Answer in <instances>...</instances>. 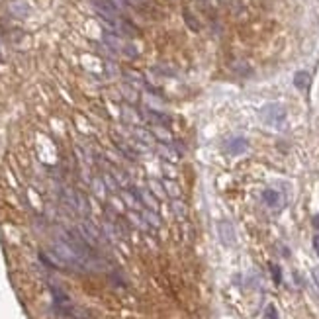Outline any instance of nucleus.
I'll return each mask as SVG.
<instances>
[{
    "instance_id": "f03ea898",
    "label": "nucleus",
    "mask_w": 319,
    "mask_h": 319,
    "mask_svg": "<svg viewBox=\"0 0 319 319\" xmlns=\"http://www.w3.org/2000/svg\"><path fill=\"white\" fill-rule=\"evenodd\" d=\"M217 233H219V239H221V243H223L225 247H233V245L237 243L235 229H233V225H231L229 221H225V219L217 223Z\"/></svg>"
},
{
    "instance_id": "1a4fd4ad",
    "label": "nucleus",
    "mask_w": 319,
    "mask_h": 319,
    "mask_svg": "<svg viewBox=\"0 0 319 319\" xmlns=\"http://www.w3.org/2000/svg\"><path fill=\"white\" fill-rule=\"evenodd\" d=\"M311 276H313V282H315V286L319 288V267H315L311 270Z\"/></svg>"
},
{
    "instance_id": "9d476101",
    "label": "nucleus",
    "mask_w": 319,
    "mask_h": 319,
    "mask_svg": "<svg viewBox=\"0 0 319 319\" xmlns=\"http://www.w3.org/2000/svg\"><path fill=\"white\" fill-rule=\"evenodd\" d=\"M313 247H315V251H317V255H319V235L313 237Z\"/></svg>"
},
{
    "instance_id": "39448f33",
    "label": "nucleus",
    "mask_w": 319,
    "mask_h": 319,
    "mask_svg": "<svg viewBox=\"0 0 319 319\" xmlns=\"http://www.w3.org/2000/svg\"><path fill=\"white\" fill-rule=\"evenodd\" d=\"M309 84H311V77H309L307 71H298V73L294 75V86L298 90L306 92V90L309 89Z\"/></svg>"
},
{
    "instance_id": "423d86ee",
    "label": "nucleus",
    "mask_w": 319,
    "mask_h": 319,
    "mask_svg": "<svg viewBox=\"0 0 319 319\" xmlns=\"http://www.w3.org/2000/svg\"><path fill=\"white\" fill-rule=\"evenodd\" d=\"M10 14L16 16V18H26L30 14V4L24 2V0H14L10 4Z\"/></svg>"
},
{
    "instance_id": "20e7f679",
    "label": "nucleus",
    "mask_w": 319,
    "mask_h": 319,
    "mask_svg": "<svg viewBox=\"0 0 319 319\" xmlns=\"http://www.w3.org/2000/svg\"><path fill=\"white\" fill-rule=\"evenodd\" d=\"M227 153H231V155H243L247 149H249V141L245 139V137H231L229 141H227Z\"/></svg>"
},
{
    "instance_id": "7ed1b4c3",
    "label": "nucleus",
    "mask_w": 319,
    "mask_h": 319,
    "mask_svg": "<svg viewBox=\"0 0 319 319\" xmlns=\"http://www.w3.org/2000/svg\"><path fill=\"white\" fill-rule=\"evenodd\" d=\"M263 200L272 210H278V208L284 206V196L278 190H272V188H267V190L263 192Z\"/></svg>"
},
{
    "instance_id": "f257e3e1",
    "label": "nucleus",
    "mask_w": 319,
    "mask_h": 319,
    "mask_svg": "<svg viewBox=\"0 0 319 319\" xmlns=\"http://www.w3.org/2000/svg\"><path fill=\"white\" fill-rule=\"evenodd\" d=\"M258 118L268 128L280 129L284 126V122H286V108L280 106V104H267L265 108H260Z\"/></svg>"
},
{
    "instance_id": "9b49d317",
    "label": "nucleus",
    "mask_w": 319,
    "mask_h": 319,
    "mask_svg": "<svg viewBox=\"0 0 319 319\" xmlns=\"http://www.w3.org/2000/svg\"><path fill=\"white\" fill-rule=\"evenodd\" d=\"M313 227H317V229H319V214L313 217Z\"/></svg>"
},
{
    "instance_id": "6e6552de",
    "label": "nucleus",
    "mask_w": 319,
    "mask_h": 319,
    "mask_svg": "<svg viewBox=\"0 0 319 319\" xmlns=\"http://www.w3.org/2000/svg\"><path fill=\"white\" fill-rule=\"evenodd\" d=\"M270 270H272V276H274V282H276V284H280V280H282V276H280V267L272 265V267H270Z\"/></svg>"
},
{
    "instance_id": "0eeeda50",
    "label": "nucleus",
    "mask_w": 319,
    "mask_h": 319,
    "mask_svg": "<svg viewBox=\"0 0 319 319\" xmlns=\"http://www.w3.org/2000/svg\"><path fill=\"white\" fill-rule=\"evenodd\" d=\"M265 319H278V313H276V307L272 306H267V311H265Z\"/></svg>"
},
{
    "instance_id": "f8f14e48",
    "label": "nucleus",
    "mask_w": 319,
    "mask_h": 319,
    "mask_svg": "<svg viewBox=\"0 0 319 319\" xmlns=\"http://www.w3.org/2000/svg\"><path fill=\"white\" fill-rule=\"evenodd\" d=\"M0 61H2V53H0Z\"/></svg>"
}]
</instances>
